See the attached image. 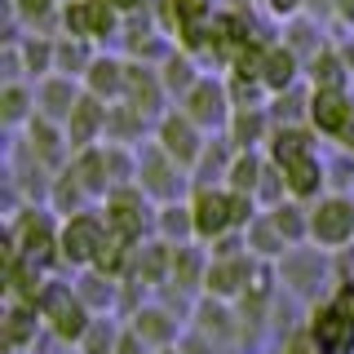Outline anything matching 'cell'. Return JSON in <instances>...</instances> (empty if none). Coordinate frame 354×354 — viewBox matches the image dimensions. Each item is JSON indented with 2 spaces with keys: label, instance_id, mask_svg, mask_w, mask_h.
<instances>
[{
  "label": "cell",
  "instance_id": "21",
  "mask_svg": "<svg viewBox=\"0 0 354 354\" xmlns=\"http://www.w3.org/2000/svg\"><path fill=\"white\" fill-rule=\"evenodd\" d=\"M195 106H199V111H217V97H213V93H208V88H204V93L195 97Z\"/></svg>",
  "mask_w": 354,
  "mask_h": 354
},
{
  "label": "cell",
  "instance_id": "19",
  "mask_svg": "<svg viewBox=\"0 0 354 354\" xmlns=\"http://www.w3.org/2000/svg\"><path fill=\"white\" fill-rule=\"evenodd\" d=\"M115 66H97V71H93V84L97 88H106V93H115V88H120V80H115Z\"/></svg>",
  "mask_w": 354,
  "mask_h": 354
},
{
  "label": "cell",
  "instance_id": "26",
  "mask_svg": "<svg viewBox=\"0 0 354 354\" xmlns=\"http://www.w3.org/2000/svg\"><path fill=\"white\" fill-rule=\"evenodd\" d=\"M292 354H310V350H292Z\"/></svg>",
  "mask_w": 354,
  "mask_h": 354
},
{
  "label": "cell",
  "instance_id": "9",
  "mask_svg": "<svg viewBox=\"0 0 354 354\" xmlns=\"http://www.w3.org/2000/svg\"><path fill=\"white\" fill-rule=\"evenodd\" d=\"M111 221H115V239H133V235H138V226H142L138 204H133L129 195H120L115 204H111Z\"/></svg>",
  "mask_w": 354,
  "mask_h": 354
},
{
  "label": "cell",
  "instance_id": "22",
  "mask_svg": "<svg viewBox=\"0 0 354 354\" xmlns=\"http://www.w3.org/2000/svg\"><path fill=\"white\" fill-rule=\"evenodd\" d=\"M235 182H239V186L252 182V164H239V169H235Z\"/></svg>",
  "mask_w": 354,
  "mask_h": 354
},
{
  "label": "cell",
  "instance_id": "1",
  "mask_svg": "<svg viewBox=\"0 0 354 354\" xmlns=\"http://www.w3.org/2000/svg\"><path fill=\"white\" fill-rule=\"evenodd\" d=\"M319 354H350L354 350V288H341V297L324 306L310 324Z\"/></svg>",
  "mask_w": 354,
  "mask_h": 354
},
{
  "label": "cell",
  "instance_id": "4",
  "mask_svg": "<svg viewBox=\"0 0 354 354\" xmlns=\"http://www.w3.org/2000/svg\"><path fill=\"white\" fill-rule=\"evenodd\" d=\"M235 217H243V199H226V195H204L195 208V226L204 230V235H217V230H226Z\"/></svg>",
  "mask_w": 354,
  "mask_h": 354
},
{
  "label": "cell",
  "instance_id": "25",
  "mask_svg": "<svg viewBox=\"0 0 354 354\" xmlns=\"http://www.w3.org/2000/svg\"><path fill=\"white\" fill-rule=\"evenodd\" d=\"M111 5H120V9H129V5H138V0H111Z\"/></svg>",
  "mask_w": 354,
  "mask_h": 354
},
{
  "label": "cell",
  "instance_id": "13",
  "mask_svg": "<svg viewBox=\"0 0 354 354\" xmlns=\"http://www.w3.org/2000/svg\"><path fill=\"white\" fill-rule=\"evenodd\" d=\"M164 142H169V147L182 155V160H191V155H195V138H191V129L177 124V120H173L169 129H164Z\"/></svg>",
  "mask_w": 354,
  "mask_h": 354
},
{
  "label": "cell",
  "instance_id": "12",
  "mask_svg": "<svg viewBox=\"0 0 354 354\" xmlns=\"http://www.w3.org/2000/svg\"><path fill=\"white\" fill-rule=\"evenodd\" d=\"M261 80L274 84V88H283L288 80H292V58H288V53H270L266 66H261Z\"/></svg>",
  "mask_w": 354,
  "mask_h": 354
},
{
  "label": "cell",
  "instance_id": "3",
  "mask_svg": "<svg viewBox=\"0 0 354 354\" xmlns=\"http://www.w3.org/2000/svg\"><path fill=\"white\" fill-rule=\"evenodd\" d=\"M62 252L66 261H93L102 252V226L93 217H75L66 226V239H62Z\"/></svg>",
  "mask_w": 354,
  "mask_h": 354
},
{
  "label": "cell",
  "instance_id": "11",
  "mask_svg": "<svg viewBox=\"0 0 354 354\" xmlns=\"http://www.w3.org/2000/svg\"><path fill=\"white\" fill-rule=\"evenodd\" d=\"M66 22H71L75 31H106L111 27V14L102 5H75L71 14H66Z\"/></svg>",
  "mask_w": 354,
  "mask_h": 354
},
{
  "label": "cell",
  "instance_id": "17",
  "mask_svg": "<svg viewBox=\"0 0 354 354\" xmlns=\"http://www.w3.org/2000/svg\"><path fill=\"white\" fill-rule=\"evenodd\" d=\"M164 332H169V328H164L160 315H138V337L142 341H164Z\"/></svg>",
  "mask_w": 354,
  "mask_h": 354
},
{
  "label": "cell",
  "instance_id": "24",
  "mask_svg": "<svg viewBox=\"0 0 354 354\" xmlns=\"http://www.w3.org/2000/svg\"><path fill=\"white\" fill-rule=\"evenodd\" d=\"M270 5H274V9H292L297 0H270Z\"/></svg>",
  "mask_w": 354,
  "mask_h": 354
},
{
  "label": "cell",
  "instance_id": "10",
  "mask_svg": "<svg viewBox=\"0 0 354 354\" xmlns=\"http://www.w3.org/2000/svg\"><path fill=\"white\" fill-rule=\"evenodd\" d=\"M49 261H53V239L40 221H31L27 226V266H49Z\"/></svg>",
  "mask_w": 354,
  "mask_h": 354
},
{
  "label": "cell",
  "instance_id": "23",
  "mask_svg": "<svg viewBox=\"0 0 354 354\" xmlns=\"http://www.w3.org/2000/svg\"><path fill=\"white\" fill-rule=\"evenodd\" d=\"M44 5H49V0H22V9H27V14H44Z\"/></svg>",
  "mask_w": 354,
  "mask_h": 354
},
{
  "label": "cell",
  "instance_id": "14",
  "mask_svg": "<svg viewBox=\"0 0 354 354\" xmlns=\"http://www.w3.org/2000/svg\"><path fill=\"white\" fill-rule=\"evenodd\" d=\"M93 129H97V106H93V102H80V106H75V124H71V138H75V142H84V138H88Z\"/></svg>",
  "mask_w": 354,
  "mask_h": 354
},
{
  "label": "cell",
  "instance_id": "6",
  "mask_svg": "<svg viewBox=\"0 0 354 354\" xmlns=\"http://www.w3.org/2000/svg\"><path fill=\"white\" fill-rule=\"evenodd\" d=\"M315 124L328 129V133H337L341 124H346V97L332 93V88H328V93H319L315 97Z\"/></svg>",
  "mask_w": 354,
  "mask_h": 354
},
{
  "label": "cell",
  "instance_id": "16",
  "mask_svg": "<svg viewBox=\"0 0 354 354\" xmlns=\"http://www.w3.org/2000/svg\"><path fill=\"white\" fill-rule=\"evenodd\" d=\"M274 155H279V164H288L292 155H306V138L301 133H283V138L274 142Z\"/></svg>",
  "mask_w": 354,
  "mask_h": 354
},
{
  "label": "cell",
  "instance_id": "7",
  "mask_svg": "<svg viewBox=\"0 0 354 354\" xmlns=\"http://www.w3.org/2000/svg\"><path fill=\"white\" fill-rule=\"evenodd\" d=\"M283 173H288V186H292L297 195H310L319 186V169H315L310 155H292V160L283 164Z\"/></svg>",
  "mask_w": 354,
  "mask_h": 354
},
{
  "label": "cell",
  "instance_id": "15",
  "mask_svg": "<svg viewBox=\"0 0 354 354\" xmlns=\"http://www.w3.org/2000/svg\"><path fill=\"white\" fill-rule=\"evenodd\" d=\"M239 274H243V266H217V270L208 274V283H213V292H235Z\"/></svg>",
  "mask_w": 354,
  "mask_h": 354
},
{
  "label": "cell",
  "instance_id": "8",
  "mask_svg": "<svg viewBox=\"0 0 354 354\" xmlns=\"http://www.w3.org/2000/svg\"><path fill=\"white\" fill-rule=\"evenodd\" d=\"M173 9H177V22H182V36L191 40V44H204V0H173Z\"/></svg>",
  "mask_w": 354,
  "mask_h": 354
},
{
  "label": "cell",
  "instance_id": "2",
  "mask_svg": "<svg viewBox=\"0 0 354 354\" xmlns=\"http://www.w3.org/2000/svg\"><path fill=\"white\" fill-rule=\"evenodd\" d=\"M40 310H44V319L53 324V332H58V337H66V341L84 337L88 319H84V306L75 301L71 292H62V288H44V297H40Z\"/></svg>",
  "mask_w": 354,
  "mask_h": 354
},
{
  "label": "cell",
  "instance_id": "20",
  "mask_svg": "<svg viewBox=\"0 0 354 354\" xmlns=\"http://www.w3.org/2000/svg\"><path fill=\"white\" fill-rule=\"evenodd\" d=\"M160 257H164V252H147V270H142L147 279H155V274L164 270V261H160Z\"/></svg>",
  "mask_w": 354,
  "mask_h": 354
},
{
  "label": "cell",
  "instance_id": "5",
  "mask_svg": "<svg viewBox=\"0 0 354 354\" xmlns=\"http://www.w3.org/2000/svg\"><path fill=\"white\" fill-rule=\"evenodd\" d=\"M350 230H354V208L341 204V199H332V204H324V208L315 213V235L324 239V243L350 239Z\"/></svg>",
  "mask_w": 354,
  "mask_h": 354
},
{
  "label": "cell",
  "instance_id": "18",
  "mask_svg": "<svg viewBox=\"0 0 354 354\" xmlns=\"http://www.w3.org/2000/svg\"><path fill=\"white\" fill-rule=\"evenodd\" d=\"M27 332H31V315H27V310H14V315H9V341L22 346V341H27Z\"/></svg>",
  "mask_w": 354,
  "mask_h": 354
}]
</instances>
